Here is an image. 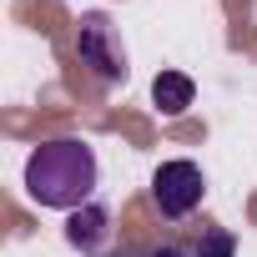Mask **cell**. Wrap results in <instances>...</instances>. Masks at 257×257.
Returning a JSON list of instances; mask_svg holds the SVG:
<instances>
[{
  "label": "cell",
  "instance_id": "1",
  "mask_svg": "<svg viewBox=\"0 0 257 257\" xmlns=\"http://www.w3.org/2000/svg\"><path fill=\"white\" fill-rule=\"evenodd\" d=\"M96 182H101L96 152L76 137L46 142L26 162V192H31V202H41L51 212H76V207L96 202Z\"/></svg>",
  "mask_w": 257,
  "mask_h": 257
},
{
  "label": "cell",
  "instance_id": "2",
  "mask_svg": "<svg viewBox=\"0 0 257 257\" xmlns=\"http://www.w3.org/2000/svg\"><path fill=\"white\" fill-rule=\"evenodd\" d=\"M76 56H81V66H91V76L101 86H126L132 81V61H126V46H121V36H116L106 11H86L81 16Z\"/></svg>",
  "mask_w": 257,
  "mask_h": 257
},
{
  "label": "cell",
  "instance_id": "3",
  "mask_svg": "<svg viewBox=\"0 0 257 257\" xmlns=\"http://www.w3.org/2000/svg\"><path fill=\"white\" fill-rule=\"evenodd\" d=\"M202 197H207V177H202L197 162L177 157V162H162V167H157V177H152V202H157V212H162L167 222L192 217V212L202 207Z\"/></svg>",
  "mask_w": 257,
  "mask_h": 257
},
{
  "label": "cell",
  "instance_id": "4",
  "mask_svg": "<svg viewBox=\"0 0 257 257\" xmlns=\"http://www.w3.org/2000/svg\"><path fill=\"white\" fill-rule=\"evenodd\" d=\"M66 242H71L81 257H96V252H106V247H111V212H106L101 202H86V207H76V212L66 217Z\"/></svg>",
  "mask_w": 257,
  "mask_h": 257
},
{
  "label": "cell",
  "instance_id": "5",
  "mask_svg": "<svg viewBox=\"0 0 257 257\" xmlns=\"http://www.w3.org/2000/svg\"><path fill=\"white\" fill-rule=\"evenodd\" d=\"M152 101H157L162 116H182V111L197 101V81L182 76V71H162V76L152 81Z\"/></svg>",
  "mask_w": 257,
  "mask_h": 257
},
{
  "label": "cell",
  "instance_id": "6",
  "mask_svg": "<svg viewBox=\"0 0 257 257\" xmlns=\"http://www.w3.org/2000/svg\"><path fill=\"white\" fill-rule=\"evenodd\" d=\"M232 252H237V242H232L227 227H202V242H197L192 257H232Z\"/></svg>",
  "mask_w": 257,
  "mask_h": 257
},
{
  "label": "cell",
  "instance_id": "7",
  "mask_svg": "<svg viewBox=\"0 0 257 257\" xmlns=\"http://www.w3.org/2000/svg\"><path fill=\"white\" fill-rule=\"evenodd\" d=\"M147 257H192V252H182V247H157V252H147Z\"/></svg>",
  "mask_w": 257,
  "mask_h": 257
}]
</instances>
